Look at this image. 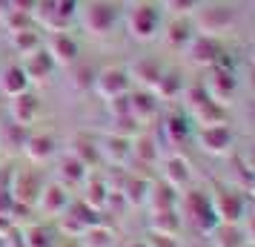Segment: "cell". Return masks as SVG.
I'll use <instances>...</instances> for the list:
<instances>
[{
	"label": "cell",
	"instance_id": "obj_1",
	"mask_svg": "<svg viewBox=\"0 0 255 247\" xmlns=\"http://www.w3.org/2000/svg\"><path fill=\"white\" fill-rule=\"evenodd\" d=\"M32 14L46 26V32H66V26L78 17V0H37Z\"/></svg>",
	"mask_w": 255,
	"mask_h": 247
},
{
	"label": "cell",
	"instance_id": "obj_2",
	"mask_svg": "<svg viewBox=\"0 0 255 247\" xmlns=\"http://www.w3.org/2000/svg\"><path fill=\"white\" fill-rule=\"evenodd\" d=\"M40 187H43V176L37 173V170H32V167H20V170H12L9 173V184H6V190L12 193L14 204L20 207H35L37 196H40Z\"/></svg>",
	"mask_w": 255,
	"mask_h": 247
},
{
	"label": "cell",
	"instance_id": "obj_3",
	"mask_svg": "<svg viewBox=\"0 0 255 247\" xmlns=\"http://www.w3.org/2000/svg\"><path fill=\"white\" fill-rule=\"evenodd\" d=\"M69 187L66 184H60V181H43V187H40V196L35 201V210L43 216V219H60L63 213L69 210Z\"/></svg>",
	"mask_w": 255,
	"mask_h": 247
},
{
	"label": "cell",
	"instance_id": "obj_4",
	"mask_svg": "<svg viewBox=\"0 0 255 247\" xmlns=\"http://www.w3.org/2000/svg\"><path fill=\"white\" fill-rule=\"evenodd\" d=\"M81 23L89 35H109V29L118 23V9L106 0H92L81 9Z\"/></svg>",
	"mask_w": 255,
	"mask_h": 247
},
{
	"label": "cell",
	"instance_id": "obj_5",
	"mask_svg": "<svg viewBox=\"0 0 255 247\" xmlns=\"http://www.w3.org/2000/svg\"><path fill=\"white\" fill-rule=\"evenodd\" d=\"M43 49L49 52V58L55 60V66H63V69L75 66L78 58H81V46L69 32H46Z\"/></svg>",
	"mask_w": 255,
	"mask_h": 247
},
{
	"label": "cell",
	"instance_id": "obj_6",
	"mask_svg": "<svg viewBox=\"0 0 255 247\" xmlns=\"http://www.w3.org/2000/svg\"><path fill=\"white\" fill-rule=\"evenodd\" d=\"M40 98H37L32 89L23 95H17V98H9V121H14V124H20V127H32L37 118H40Z\"/></svg>",
	"mask_w": 255,
	"mask_h": 247
},
{
	"label": "cell",
	"instance_id": "obj_7",
	"mask_svg": "<svg viewBox=\"0 0 255 247\" xmlns=\"http://www.w3.org/2000/svg\"><path fill=\"white\" fill-rule=\"evenodd\" d=\"M23 155L32 164H46L58 155V141L49 132H29V138L23 144Z\"/></svg>",
	"mask_w": 255,
	"mask_h": 247
},
{
	"label": "cell",
	"instance_id": "obj_8",
	"mask_svg": "<svg viewBox=\"0 0 255 247\" xmlns=\"http://www.w3.org/2000/svg\"><path fill=\"white\" fill-rule=\"evenodd\" d=\"M129 32L138 37V40H149L158 32V9L140 3L129 12Z\"/></svg>",
	"mask_w": 255,
	"mask_h": 247
},
{
	"label": "cell",
	"instance_id": "obj_9",
	"mask_svg": "<svg viewBox=\"0 0 255 247\" xmlns=\"http://www.w3.org/2000/svg\"><path fill=\"white\" fill-rule=\"evenodd\" d=\"M127 83H129V78L124 69L106 66V69H101L95 75V92L101 95V98H106V101H112V98L127 92Z\"/></svg>",
	"mask_w": 255,
	"mask_h": 247
},
{
	"label": "cell",
	"instance_id": "obj_10",
	"mask_svg": "<svg viewBox=\"0 0 255 247\" xmlns=\"http://www.w3.org/2000/svg\"><path fill=\"white\" fill-rule=\"evenodd\" d=\"M32 89V81L26 78V72L20 63H6L0 69V95L3 98H17Z\"/></svg>",
	"mask_w": 255,
	"mask_h": 247
},
{
	"label": "cell",
	"instance_id": "obj_11",
	"mask_svg": "<svg viewBox=\"0 0 255 247\" xmlns=\"http://www.w3.org/2000/svg\"><path fill=\"white\" fill-rule=\"evenodd\" d=\"M20 66H23L26 78L32 83H43L52 78V72L58 69L55 66V60L49 58L46 49H37V52H32V55H26V58H20Z\"/></svg>",
	"mask_w": 255,
	"mask_h": 247
},
{
	"label": "cell",
	"instance_id": "obj_12",
	"mask_svg": "<svg viewBox=\"0 0 255 247\" xmlns=\"http://www.w3.org/2000/svg\"><path fill=\"white\" fill-rule=\"evenodd\" d=\"M9 43H12V49L20 58H26V55H32L37 49H43V35H40L37 26H23L17 32H9Z\"/></svg>",
	"mask_w": 255,
	"mask_h": 247
},
{
	"label": "cell",
	"instance_id": "obj_13",
	"mask_svg": "<svg viewBox=\"0 0 255 247\" xmlns=\"http://www.w3.org/2000/svg\"><path fill=\"white\" fill-rule=\"evenodd\" d=\"M86 176H89V170H86V164H83L78 155L66 153L58 161V178H55V181H60V184H66V187H69V184H81Z\"/></svg>",
	"mask_w": 255,
	"mask_h": 247
},
{
	"label": "cell",
	"instance_id": "obj_14",
	"mask_svg": "<svg viewBox=\"0 0 255 247\" xmlns=\"http://www.w3.org/2000/svg\"><path fill=\"white\" fill-rule=\"evenodd\" d=\"M26 138H29L26 127L14 124V121H0V150H9V153H23Z\"/></svg>",
	"mask_w": 255,
	"mask_h": 247
},
{
	"label": "cell",
	"instance_id": "obj_15",
	"mask_svg": "<svg viewBox=\"0 0 255 247\" xmlns=\"http://www.w3.org/2000/svg\"><path fill=\"white\" fill-rule=\"evenodd\" d=\"M23 247H52V236H49L46 224L23 227Z\"/></svg>",
	"mask_w": 255,
	"mask_h": 247
},
{
	"label": "cell",
	"instance_id": "obj_16",
	"mask_svg": "<svg viewBox=\"0 0 255 247\" xmlns=\"http://www.w3.org/2000/svg\"><path fill=\"white\" fill-rule=\"evenodd\" d=\"M83 245L86 247H106L109 245V239H112V233L109 230H104V227H98V224H92L89 230H83L81 233Z\"/></svg>",
	"mask_w": 255,
	"mask_h": 247
},
{
	"label": "cell",
	"instance_id": "obj_17",
	"mask_svg": "<svg viewBox=\"0 0 255 247\" xmlns=\"http://www.w3.org/2000/svg\"><path fill=\"white\" fill-rule=\"evenodd\" d=\"M9 6H12L14 12H23V14H32L37 6V0H9Z\"/></svg>",
	"mask_w": 255,
	"mask_h": 247
},
{
	"label": "cell",
	"instance_id": "obj_18",
	"mask_svg": "<svg viewBox=\"0 0 255 247\" xmlns=\"http://www.w3.org/2000/svg\"><path fill=\"white\" fill-rule=\"evenodd\" d=\"M12 230H14V216H0V236L9 239Z\"/></svg>",
	"mask_w": 255,
	"mask_h": 247
},
{
	"label": "cell",
	"instance_id": "obj_19",
	"mask_svg": "<svg viewBox=\"0 0 255 247\" xmlns=\"http://www.w3.org/2000/svg\"><path fill=\"white\" fill-rule=\"evenodd\" d=\"M0 247H6V239H3V236H0Z\"/></svg>",
	"mask_w": 255,
	"mask_h": 247
}]
</instances>
